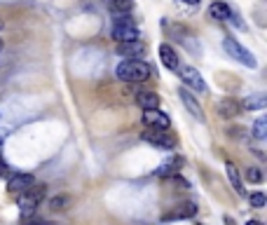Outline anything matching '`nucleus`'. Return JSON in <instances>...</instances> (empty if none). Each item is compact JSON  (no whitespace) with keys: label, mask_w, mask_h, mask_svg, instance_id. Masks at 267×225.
<instances>
[{"label":"nucleus","mask_w":267,"mask_h":225,"mask_svg":"<svg viewBox=\"0 0 267 225\" xmlns=\"http://www.w3.org/2000/svg\"><path fill=\"white\" fill-rule=\"evenodd\" d=\"M152 75L150 63H145L143 59H125L115 66V78L122 82H145Z\"/></svg>","instance_id":"1"},{"label":"nucleus","mask_w":267,"mask_h":225,"mask_svg":"<svg viewBox=\"0 0 267 225\" xmlns=\"http://www.w3.org/2000/svg\"><path fill=\"white\" fill-rule=\"evenodd\" d=\"M44 197V185H33V188H28L26 192H21L17 199V204H19V211L21 214H33L38 207H40V202H43Z\"/></svg>","instance_id":"2"},{"label":"nucleus","mask_w":267,"mask_h":225,"mask_svg":"<svg viewBox=\"0 0 267 225\" xmlns=\"http://www.w3.org/2000/svg\"><path fill=\"white\" fill-rule=\"evenodd\" d=\"M222 49H225V52H227L234 61L244 63V66H249V68H256V66H258L256 56L251 54L246 47H241L237 40H232V38H225V40H222Z\"/></svg>","instance_id":"3"},{"label":"nucleus","mask_w":267,"mask_h":225,"mask_svg":"<svg viewBox=\"0 0 267 225\" xmlns=\"http://www.w3.org/2000/svg\"><path fill=\"white\" fill-rule=\"evenodd\" d=\"M178 75H180V80L185 85V90L206 91V82L202 80V75H199L197 68H192V66H178Z\"/></svg>","instance_id":"4"},{"label":"nucleus","mask_w":267,"mask_h":225,"mask_svg":"<svg viewBox=\"0 0 267 225\" xmlns=\"http://www.w3.org/2000/svg\"><path fill=\"white\" fill-rule=\"evenodd\" d=\"M143 141L150 145H157L162 150H174L176 148V138L162 129H150V132H143Z\"/></svg>","instance_id":"5"},{"label":"nucleus","mask_w":267,"mask_h":225,"mask_svg":"<svg viewBox=\"0 0 267 225\" xmlns=\"http://www.w3.org/2000/svg\"><path fill=\"white\" fill-rule=\"evenodd\" d=\"M110 38L115 43H132V40H141V33H138L136 24H113Z\"/></svg>","instance_id":"6"},{"label":"nucleus","mask_w":267,"mask_h":225,"mask_svg":"<svg viewBox=\"0 0 267 225\" xmlns=\"http://www.w3.org/2000/svg\"><path fill=\"white\" fill-rule=\"evenodd\" d=\"M143 125L150 127V129H162V132H167L171 127V120L167 113H162V110H143Z\"/></svg>","instance_id":"7"},{"label":"nucleus","mask_w":267,"mask_h":225,"mask_svg":"<svg viewBox=\"0 0 267 225\" xmlns=\"http://www.w3.org/2000/svg\"><path fill=\"white\" fill-rule=\"evenodd\" d=\"M197 214V204H192V202H185V204H178V207H174L164 216V221L169 223V221H183V218H192Z\"/></svg>","instance_id":"8"},{"label":"nucleus","mask_w":267,"mask_h":225,"mask_svg":"<svg viewBox=\"0 0 267 225\" xmlns=\"http://www.w3.org/2000/svg\"><path fill=\"white\" fill-rule=\"evenodd\" d=\"M178 96H180V101H183V106H185V108L190 110V113H192V115H195L197 120H199V122L204 120V113H202V106H199V101H197L195 96H192V91H190V90H185V87H183V90H178Z\"/></svg>","instance_id":"9"},{"label":"nucleus","mask_w":267,"mask_h":225,"mask_svg":"<svg viewBox=\"0 0 267 225\" xmlns=\"http://www.w3.org/2000/svg\"><path fill=\"white\" fill-rule=\"evenodd\" d=\"M36 185V179L31 176V174H17V176H12L7 183V190L9 192H26L28 188H33Z\"/></svg>","instance_id":"10"},{"label":"nucleus","mask_w":267,"mask_h":225,"mask_svg":"<svg viewBox=\"0 0 267 225\" xmlns=\"http://www.w3.org/2000/svg\"><path fill=\"white\" fill-rule=\"evenodd\" d=\"M117 54L129 56V59H138L145 54V45L141 40H132V43H117Z\"/></svg>","instance_id":"11"},{"label":"nucleus","mask_w":267,"mask_h":225,"mask_svg":"<svg viewBox=\"0 0 267 225\" xmlns=\"http://www.w3.org/2000/svg\"><path fill=\"white\" fill-rule=\"evenodd\" d=\"M209 17L218 19V21H230V19H232V9H230L227 2L216 0V2H211V7H209Z\"/></svg>","instance_id":"12"},{"label":"nucleus","mask_w":267,"mask_h":225,"mask_svg":"<svg viewBox=\"0 0 267 225\" xmlns=\"http://www.w3.org/2000/svg\"><path fill=\"white\" fill-rule=\"evenodd\" d=\"M160 59H162V63H164L169 71H178V66H180V63H178L176 49H174L171 45H167V43L160 45Z\"/></svg>","instance_id":"13"},{"label":"nucleus","mask_w":267,"mask_h":225,"mask_svg":"<svg viewBox=\"0 0 267 225\" xmlns=\"http://www.w3.org/2000/svg\"><path fill=\"white\" fill-rule=\"evenodd\" d=\"M239 113H241V106L234 99H222L218 103V115L225 117V120H232V117H237Z\"/></svg>","instance_id":"14"},{"label":"nucleus","mask_w":267,"mask_h":225,"mask_svg":"<svg viewBox=\"0 0 267 225\" xmlns=\"http://www.w3.org/2000/svg\"><path fill=\"white\" fill-rule=\"evenodd\" d=\"M225 174H227V180H230V185L237 190V195L246 197V190H244V185H241V176H239V171H237V167H234L232 162H227V164H225Z\"/></svg>","instance_id":"15"},{"label":"nucleus","mask_w":267,"mask_h":225,"mask_svg":"<svg viewBox=\"0 0 267 225\" xmlns=\"http://www.w3.org/2000/svg\"><path fill=\"white\" fill-rule=\"evenodd\" d=\"M180 167H183V160H180V157H174V160L162 162L160 169H155V174H157V176H162V179H169V176L178 174V169H180Z\"/></svg>","instance_id":"16"},{"label":"nucleus","mask_w":267,"mask_h":225,"mask_svg":"<svg viewBox=\"0 0 267 225\" xmlns=\"http://www.w3.org/2000/svg\"><path fill=\"white\" fill-rule=\"evenodd\" d=\"M136 103H138L143 110H155L160 106V96H157L155 91H141V94H136Z\"/></svg>","instance_id":"17"},{"label":"nucleus","mask_w":267,"mask_h":225,"mask_svg":"<svg viewBox=\"0 0 267 225\" xmlns=\"http://www.w3.org/2000/svg\"><path fill=\"white\" fill-rule=\"evenodd\" d=\"M239 106H244V108H249V110H263L267 106V96L265 94H249L244 99V103H239Z\"/></svg>","instance_id":"18"},{"label":"nucleus","mask_w":267,"mask_h":225,"mask_svg":"<svg viewBox=\"0 0 267 225\" xmlns=\"http://www.w3.org/2000/svg\"><path fill=\"white\" fill-rule=\"evenodd\" d=\"M134 9V0H113L110 2V12L113 14H129Z\"/></svg>","instance_id":"19"},{"label":"nucleus","mask_w":267,"mask_h":225,"mask_svg":"<svg viewBox=\"0 0 267 225\" xmlns=\"http://www.w3.org/2000/svg\"><path fill=\"white\" fill-rule=\"evenodd\" d=\"M68 204H71V197L68 195H56V197L49 199V209L52 211H66Z\"/></svg>","instance_id":"20"},{"label":"nucleus","mask_w":267,"mask_h":225,"mask_svg":"<svg viewBox=\"0 0 267 225\" xmlns=\"http://www.w3.org/2000/svg\"><path fill=\"white\" fill-rule=\"evenodd\" d=\"M253 136H256L258 141L267 138V117H265V115L256 120V125H253Z\"/></svg>","instance_id":"21"},{"label":"nucleus","mask_w":267,"mask_h":225,"mask_svg":"<svg viewBox=\"0 0 267 225\" xmlns=\"http://www.w3.org/2000/svg\"><path fill=\"white\" fill-rule=\"evenodd\" d=\"M246 197H249L251 207H256V209H263L267 204V199H265V195H263V192H251V195H246Z\"/></svg>","instance_id":"22"},{"label":"nucleus","mask_w":267,"mask_h":225,"mask_svg":"<svg viewBox=\"0 0 267 225\" xmlns=\"http://www.w3.org/2000/svg\"><path fill=\"white\" fill-rule=\"evenodd\" d=\"M246 180H251V183H263V171L256 169V167H249L246 169Z\"/></svg>","instance_id":"23"},{"label":"nucleus","mask_w":267,"mask_h":225,"mask_svg":"<svg viewBox=\"0 0 267 225\" xmlns=\"http://www.w3.org/2000/svg\"><path fill=\"white\" fill-rule=\"evenodd\" d=\"M169 183L174 185V188H178V190H190V183H187L185 179H180L178 174H174V176H169Z\"/></svg>","instance_id":"24"},{"label":"nucleus","mask_w":267,"mask_h":225,"mask_svg":"<svg viewBox=\"0 0 267 225\" xmlns=\"http://www.w3.org/2000/svg\"><path fill=\"white\" fill-rule=\"evenodd\" d=\"M7 174H9V167L0 160V179H2V176H7Z\"/></svg>","instance_id":"25"},{"label":"nucleus","mask_w":267,"mask_h":225,"mask_svg":"<svg viewBox=\"0 0 267 225\" xmlns=\"http://www.w3.org/2000/svg\"><path fill=\"white\" fill-rule=\"evenodd\" d=\"M180 2H185V5H192V7H195V5H199V0H180Z\"/></svg>","instance_id":"26"},{"label":"nucleus","mask_w":267,"mask_h":225,"mask_svg":"<svg viewBox=\"0 0 267 225\" xmlns=\"http://www.w3.org/2000/svg\"><path fill=\"white\" fill-rule=\"evenodd\" d=\"M246 225H263L260 221H246Z\"/></svg>","instance_id":"27"},{"label":"nucleus","mask_w":267,"mask_h":225,"mask_svg":"<svg viewBox=\"0 0 267 225\" xmlns=\"http://www.w3.org/2000/svg\"><path fill=\"white\" fill-rule=\"evenodd\" d=\"M0 52H2V40H0Z\"/></svg>","instance_id":"28"},{"label":"nucleus","mask_w":267,"mask_h":225,"mask_svg":"<svg viewBox=\"0 0 267 225\" xmlns=\"http://www.w3.org/2000/svg\"><path fill=\"white\" fill-rule=\"evenodd\" d=\"M0 143H2V134H0Z\"/></svg>","instance_id":"29"}]
</instances>
